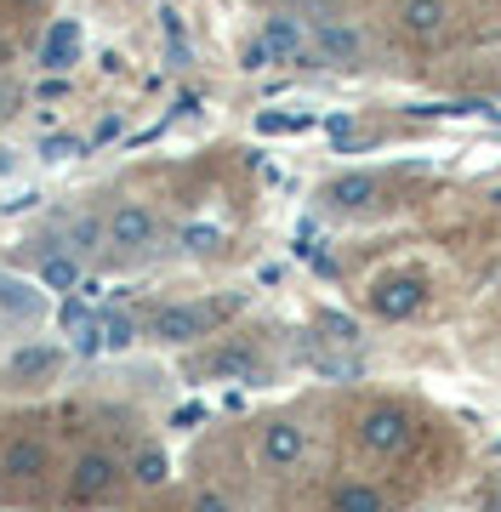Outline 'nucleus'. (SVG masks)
I'll list each match as a JSON object with an SVG mask.
<instances>
[{"label":"nucleus","instance_id":"a878e982","mask_svg":"<svg viewBox=\"0 0 501 512\" xmlns=\"http://www.w3.org/2000/svg\"><path fill=\"white\" fill-rule=\"evenodd\" d=\"M18 103H23V92L12 86V80H0V126H6L12 114H18Z\"/></svg>","mask_w":501,"mask_h":512},{"label":"nucleus","instance_id":"cd10ccee","mask_svg":"<svg viewBox=\"0 0 501 512\" xmlns=\"http://www.w3.org/2000/svg\"><path fill=\"white\" fill-rule=\"evenodd\" d=\"M18 6H40V0H18Z\"/></svg>","mask_w":501,"mask_h":512},{"label":"nucleus","instance_id":"2eb2a0df","mask_svg":"<svg viewBox=\"0 0 501 512\" xmlns=\"http://www.w3.org/2000/svg\"><path fill=\"white\" fill-rule=\"evenodd\" d=\"M35 279L46 285V291H75L80 285V256H69L63 245H52V251L35 262Z\"/></svg>","mask_w":501,"mask_h":512},{"label":"nucleus","instance_id":"5701e85b","mask_svg":"<svg viewBox=\"0 0 501 512\" xmlns=\"http://www.w3.org/2000/svg\"><path fill=\"white\" fill-rule=\"evenodd\" d=\"M319 330H331V342H359V325H353L348 313H325Z\"/></svg>","mask_w":501,"mask_h":512},{"label":"nucleus","instance_id":"6e6552de","mask_svg":"<svg viewBox=\"0 0 501 512\" xmlns=\"http://www.w3.org/2000/svg\"><path fill=\"white\" fill-rule=\"evenodd\" d=\"M399 35L405 40H445V29H450V18H456V6L450 0H399Z\"/></svg>","mask_w":501,"mask_h":512},{"label":"nucleus","instance_id":"20e7f679","mask_svg":"<svg viewBox=\"0 0 501 512\" xmlns=\"http://www.w3.org/2000/svg\"><path fill=\"white\" fill-rule=\"evenodd\" d=\"M211 325H217V308H205V302H171V308H160L149 319V336L166 342V348H183V342L211 336Z\"/></svg>","mask_w":501,"mask_h":512},{"label":"nucleus","instance_id":"39448f33","mask_svg":"<svg viewBox=\"0 0 501 512\" xmlns=\"http://www.w3.org/2000/svg\"><path fill=\"white\" fill-rule=\"evenodd\" d=\"M46 285L35 274H12V268H0V319L6 325H40L46 319Z\"/></svg>","mask_w":501,"mask_h":512},{"label":"nucleus","instance_id":"423d86ee","mask_svg":"<svg viewBox=\"0 0 501 512\" xmlns=\"http://www.w3.org/2000/svg\"><path fill=\"white\" fill-rule=\"evenodd\" d=\"M262 46H268V57L274 63H314V46H308V29H302V18H291V12H274V18H262Z\"/></svg>","mask_w":501,"mask_h":512},{"label":"nucleus","instance_id":"1a4fd4ad","mask_svg":"<svg viewBox=\"0 0 501 512\" xmlns=\"http://www.w3.org/2000/svg\"><path fill=\"white\" fill-rule=\"evenodd\" d=\"M120 484V461L109 450H86V456L69 467V495L75 501H103V495Z\"/></svg>","mask_w":501,"mask_h":512},{"label":"nucleus","instance_id":"4be33fe9","mask_svg":"<svg viewBox=\"0 0 501 512\" xmlns=\"http://www.w3.org/2000/svg\"><path fill=\"white\" fill-rule=\"evenodd\" d=\"M160 29H166V46H171V57H177V63H188V40H183V18H177V12H160Z\"/></svg>","mask_w":501,"mask_h":512},{"label":"nucleus","instance_id":"bb28decb","mask_svg":"<svg viewBox=\"0 0 501 512\" xmlns=\"http://www.w3.org/2000/svg\"><path fill=\"white\" fill-rule=\"evenodd\" d=\"M194 512H228V501L217 490H200V495H194Z\"/></svg>","mask_w":501,"mask_h":512},{"label":"nucleus","instance_id":"7ed1b4c3","mask_svg":"<svg viewBox=\"0 0 501 512\" xmlns=\"http://www.w3.org/2000/svg\"><path fill=\"white\" fill-rule=\"evenodd\" d=\"M308 46H314V63H331V69H365V35L342 18H319L308 29Z\"/></svg>","mask_w":501,"mask_h":512},{"label":"nucleus","instance_id":"0eeeda50","mask_svg":"<svg viewBox=\"0 0 501 512\" xmlns=\"http://www.w3.org/2000/svg\"><path fill=\"white\" fill-rule=\"evenodd\" d=\"M427 302V285L416 274H388L371 285V313L376 319H410Z\"/></svg>","mask_w":501,"mask_h":512},{"label":"nucleus","instance_id":"f03ea898","mask_svg":"<svg viewBox=\"0 0 501 512\" xmlns=\"http://www.w3.org/2000/svg\"><path fill=\"white\" fill-rule=\"evenodd\" d=\"M416 433V421H410L405 404H371L365 416H359V444L371 450V456H399Z\"/></svg>","mask_w":501,"mask_h":512},{"label":"nucleus","instance_id":"aec40b11","mask_svg":"<svg viewBox=\"0 0 501 512\" xmlns=\"http://www.w3.org/2000/svg\"><path fill=\"white\" fill-rule=\"evenodd\" d=\"M183 251L217 256V251H223V228H211V222H188V228H183Z\"/></svg>","mask_w":501,"mask_h":512},{"label":"nucleus","instance_id":"9b49d317","mask_svg":"<svg viewBox=\"0 0 501 512\" xmlns=\"http://www.w3.org/2000/svg\"><path fill=\"white\" fill-rule=\"evenodd\" d=\"M80 46H86V29H80L75 18H57L52 29H46V40H40V69H52V74L75 69Z\"/></svg>","mask_w":501,"mask_h":512},{"label":"nucleus","instance_id":"393cba45","mask_svg":"<svg viewBox=\"0 0 501 512\" xmlns=\"http://www.w3.org/2000/svg\"><path fill=\"white\" fill-rule=\"evenodd\" d=\"M240 69H274V57H268V46H262V40H251V46H245V57H240Z\"/></svg>","mask_w":501,"mask_h":512},{"label":"nucleus","instance_id":"f3484780","mask_svg":"<svg viewBox=\"0 0 501 512\" xmlns=\"http://www.w3.org/2000/svg\"><path fill=\"white\" fill-rule=\"evenodd\" d=\"M331 512H388V495L371 490V484H342L331 495Z\"/></svg>","mask_w":501,"mask_h":512},{"label":"nucleus","instance_id":"ddd939ff","mask_svg":"<svg viewBox=\"0 0 501 512\" xmlns=\"http://www.w3.org/2000/svg\"><path fill=\"white\" fill-rule=\"evenodd\" d=\"M319 200L331 205V211H365L376 200V177L371 171H348V177H331Z\"/></svg>","mask_w":501,"mask_h":512},{"label":"nucleus","instance_id":"f257e3e1","mask_svg":"<svg viewBox=\"0 0 501 512\" xmlns=\"http://www.w3.org/2000/svg\"><path fill=\"white\" fill-rule=\"evenodd\" d=\"M160 239V217H154V205H143V200H120L103 217V245L109 251H120V256H143Z\"/></svg>","mask_w":501,"mask_h":512},{"label":"nucleus","instance_id":"dca6fc26","mask_svg":"<svg viewBox=\"0 0 501 512\" xmlns=\"http://www.w3.org/2000/svg\"><path fill=\"white\" fill-rule=\"evenodd\" d=\"M69 256H92L97 245H103V217H75L69 228H63V239H57Z\"/></svg>","mask_w":501,"mask_h":512},{"label":"nucleus","instance_id":"c85d7f7f","mask_svg":"<svg viewBox=\"0 0 501 512\" xmlns=\"http://www.w3.org/2000/svg\"><path fill=\"white\" fill-rule=\"evenodd\" d=\"M496 512H501V490H496Z\"/></svg>","mask_w":501,"mask_h":512},{"label":"nucleus","instance_id":"412c9836","mask_svg":"<svg viewBox=\"0 0 501 512\" xmlns=\"http://www.w3.org/2000/svg\"><path fill=\"white\" fill-rule=\"evenodd\" d=\"M131 342H137V319H131V313H114V319H103V348H131Z\"/></svg>","mask_w":501,"mask_h":512},{"label":"nucleus","instance_id":"4468645a","mask_svg":"<svg viewBox=\"0 0 501 512\" xmlns=\"http://www.w3.org/2000/svg\"><path fill=\"white\" fill-rule=\"evenodd\" d=\"M40 467H46V444L40 439H12L0 450V473L12 478V484H35Z\"/></svg>","mask_w":501,"mask_h":512},{"label":"nucleus","instance_id":"a211bd4d","mask_svg":"<svg viewBox=\"0 0 501 512\" xmlns=\"http://www.w3.org/2000/svg\"><path fill=\"white\" fill-rule=\"evenodd\" d=\"M131 478L143 484V490H160L171 478V461H166V450H154V444H143L137 450V461H131Z\"/></svg>","mask_w":501,"mask_h":512},{"label":"nucleus","instance_id":"6ab92c4d","mask_svg":"<svg viewBox=\"0 0 501 512\" xmlns=\"http://www.w3.org/2000/svg\"><path fill=\"white\" fill-rule=\"evenodd\" d=\"M211 370H217V376H240V382H262V365H257V359H251L245 348L217 353V359H211Z\"/></svg>","mask_w":501,"mask_h":512},{"label":"nucleus","instance_id":"9d476101","mask_svg":"<svg viewBox=\"0 0 501 512\" xmlns=\"http://www.w3.org/2000/svg\"><path fill=\"white\" fill-rule=\"evenodd\" d=\"M257 456H262V467L285 473V467H297V461L308 456V433H302L297 421H268L262 439H257Z\"/></svg>","mask_w":501,"mask_h":512},{"label":"nucleus","instance_id":"b1692460","mask_svg":"<svg viewBox=\"0 0 501 512\" xmlns=\"http://www.w3.org/2000/svg\"><path fill=\"white\" fill-rule=\"evenodd\" d=\"M80 137H46V148H40V154H46V160H69V154H80Z\"/></svg>","mask_w":501,"mask_h":512},{"label":"nucleus","instance_id":"f8f14e48","mask_svg":"<svg viewBox=\"0 0 501 512\" xmlns=\"http://www.w3.org/2000/svg\"><path fill=\"white\" fill-rule=\"evenodd\" d=\"M57 365H63V353H57V348H46V342H29V348H18L12 359H6V382H18V387L52 382Z\"/></svg>","mask_w":501,"mask_h":512}]
</instances>
